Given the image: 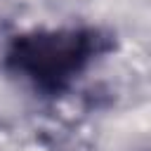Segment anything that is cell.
I'll list each match as a JSON object with an SVG mask.
<instances>
[{
	"label": "cell",
	"instance_id": "1",
	"mask_svg": "<svg viewBox=\"0 0 151 151\" xmlns=\"http://www.w3.org/2000/svg\"><path fill=\"white\" fill-rule=\"evenodd\" d=\"M116 47V35L101 26L31 28L7 40L2 68L42 97H61Z\"/></svg>",
	"mask_w": 151,
	"mask_h": 151
}]
</instances>
